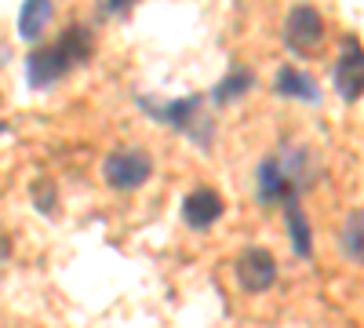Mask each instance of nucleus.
Instances as JSON below:
<instances>
[{
	"label": "nucleus",
	"mask_w": 364,
	"mask_h": 328,
	"mask_svg": "<svg viewBox=\"0 0 364 328\" xmlns=\"http://www.w3.org/2000/svg\"><path fill=\"white\" fill-rule=\"evenodd\" d=\"M142 110L149 117H157V121L178 128L182 135H190L197 146H211V117L204 113V102L200 95H186V99H175L168 106H157V102H149L142 99Z\"/></svg>",
	"instance_id": "obj_2"
},
{
	"label": "nucleus",
	"mask_w": 364,
	"mask_h": 328,
	"mask_svg": "<svg viewBox=\"0 0 364 328\" xmlns=\"http://www.w3.org/2000/svg\"><path fill=\"white\" fill-rule=\"evenodd\" d=\"M343 252L353 259V263H360V212H350V219H346V230H343Z\"/></svg>",
	"instance_id": "obj_13"
},
{
	"label": "nucleus",
	"mask_w": 364,
	"mask_h": 328,
	"mask_svg": "<svg viewBox=\"0 0 364 328\" xmlns=\"http://www.w3.org/2000/svg\"><path fill=\"white\" fill-rule=\"evenodd\" d=\"M273 281H277V259H273L266 248H245L237 255V285L259 295L266 288H273Z\"/></svg>",
	"instance_id": "obj_6"
},
{
	"label": "nucleus",
	"mask_w": 364,
	"mask_h": 328,
	"mask_svg": "<svg viewBox=\"0 0 364 328\" xmlns=\"http://www.w3.org/2000/svg\"><path fill=\"white\" fill-rule=\"evenodd\" d=\"M0 135H4V125H0Z\"/></svg>",
	"instance_id": "obj_16"
},
{
	"label": "nucleus",
	"mask_w": 364,
	"mask_h": 328,
	"mask_svg": "<svg viewBox=\"0 0 364 328\" xmlns=\"http://www.w3.org/2000/svg\"><path fill=\"white\" fill-rule=\"evenodd\" d=\"M252 84H255V77H252L248 70H233V73H230L226 80H219V84H215V92H211V99H215V102H230V99H240V95H245Z\"/></svg>",
	"instance_id": "obj_12"
},
{
	"label": "nucleus",
	"mask_w": 364,
	"mask_h": 328,
	"mask_svg": "<svg viewBox=\"0 0 364 328\" xmlns=\"http://www.w3.org/2000/svg\"><path fill=\"white\" fill-rule=\"evenodd\" d=\"M288 233H291V245L302 259H310L314 255V233H310V223L306 216H302V208L295 204V197L288 201Z\"/></svg>",
	"instance_id": "obj_11"
},
{
	"label": "nucleus",
	"mask_w": 364,
	"mask_h": 328,
	"mask_svg": "<svg viewBox=\"0 0 364 328\" xmlns=\"http://www.w3.org/2000/svg\"><path fill=\"white\" fill-rule=\"evenodd\" d=\"M132 4H135V0H102V11L106 15H128Z\"/></svg>",
	"instance_id": "obj_15"
},
{
	"label": "nucleus",
	"mask_w": 364,
	"mask_h": 328,
	"mask_svg": "<svg viewBox=\"0 0 364 328\" xmlns=\"http://www.w3.org/2000/svg\"><path fill=\"white\" fill-rule=\"evenodd\" d=\"M284 44L302 58L317 55L324 48V18H321V11L310 8V4L291 8L288 18H284Z\"/></svg>",
	"instance_id": "obj_4"
},
{
	"label": "nucleus",
	"mask_w": 364,
	"mask_h": 328,
	"mask_svg": "<svg viewBox=\"0 0 364 328\" xmlns=\"http://www.w3.org/2000/svg\"><path fill=\"white\" fill-rule=\"evenodd\" d=\"M336 88L346 102H357L360 99V88H364V55H360V44L350 37L339 66H336Z\"/></svg>",
	"instance_id": "obj_8"
},
{
	"label": "nucleus",
	"mask_w": 364,
	"mask_h": 328,
	"mask_svg": "<svg viewBox=\"0 0 364 328\" xmlns=\"http://www.w3.org/2000/svg\"><path fill=\"white\" fill-rule=\"evenodd\" d=\"M273 92H277L281 99H302V102H321V88L310 73L302 70H277V77H273Z\"/></svg>",
	"instance_id": "obj_9"
},
{
	"label": "nucleus",
	"mask_w": 364,
	"mask_h": 328,
	"mask_svg": "<svg viewBox=\"0 0 364 328\" xmlns=\"http://www.w3.org/2000/svg\"><path fill=\"white\" fill-rule=\"evenodd\" d=\"M223 197L215 194V190H193L186 201H182V223H186L190 230H211L219 223V216H223Z\"/></svg>",
	"instance_id": "obj_7"
},
{
	"label": "nucleus",
	"mask_w": 364,
	"mask_h": 328,
	"mask_svg": "<svg viewBox=\"0 0 364 328\" xmlns=\"http://www.w3.org/2000/svg\"><path fill=\"white\" fill-rule=\"evenodd\" d=\"M33 204L41 208L44 216H51V212H55V186L48 183V179H41V183L33 186Z\"/></svg>",
	"instance_id": "obj_14"
},
{
	"label": "nucleus",
	"mask_w": 364,
	"mask_h": 328,
	"mask_svg": "<svg viewBox=\"0 0 364 328\" xmlns=\"http://www.w3.org/2000/svg\"><path fill=\"white\" fill-rule=\"evenodd\" d=\"M87 58H91V33L84 26H70L58 37V44L37 48L26 58V80H29V88H48L55 80H63L73 66L87 63Z\"/></svg>",
	"instance_id": "obj_1"
},
{
	"label": "nucleus",
	"mask_w": 364,
	"mask_h": 328,
	"mask_svg": "<svg viewBox=\"0 0 364 328\" xmlns=\"http://www.w3.org/2000/svg\"><path fill=\"white\" fill-rule=\"evenodd\" d=\"M102 175H106V183L113 190H139L149 175H154V161H149V154L142 150H117L106 157L102 164Z\"/></svg>",
	"instance_id": "obj_5"
},
{
	"label": "nucleus",
	"mask_w": 364,
	"mask_h": 328,
	"mask_svg": "<svg viewBox=\"0 0 364 328\" xmlns=\"http://www.w3.org/2000/svg\"><path fill=\"white\" fill-rule=\"evenodd\" d=\"M302 154H273L259 164V201L262 204H277L291 201L295 190L302 186Z\"/></svg>",
	"instance_id": "obj_3"
},
{
	"label": "nucleus",
	"mask_w": 364,
	"mask_h": 328,
	"mask_svg": "<svg viewBox=\"0 0 364 328\" xmlns=\"http://www.w3.org/2000/svg\"><path fill=\"white\" fill-rule=\"evenodd\" d=\"M48 22H51V0H26L18 15V33L26 41H37Z\"/></svg>",
	"instance_id": "obj_10"
}]
</instances>
